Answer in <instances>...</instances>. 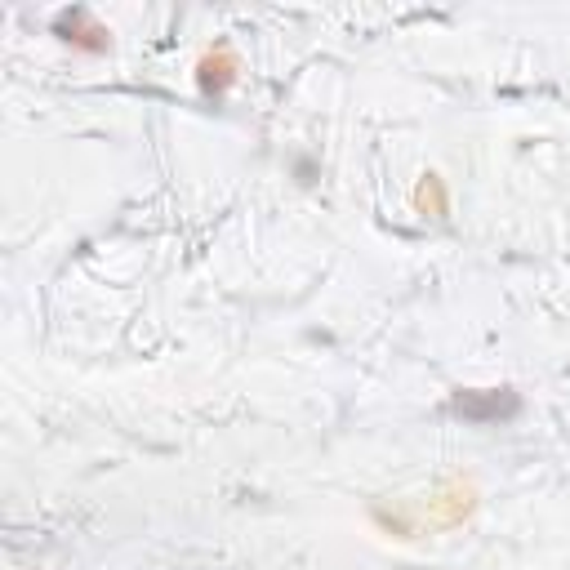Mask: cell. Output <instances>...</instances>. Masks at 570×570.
Masks as SVG:
<instances>
[{
  "label": "cell",
  "instance_id": "7a4b0ae2",
  "mask_svg": "<svg viewBox=\"0 0 570 570\" xmlns=\"http://www.w3.org/2000/svg\"><path fill=\"white\" fill-rule=\"evenodd\" d=\"M58 36L63 41H72V45H81V49H90V54H103L107 45H112V32L107 27H98L85 9H67V14H58Z\"/></svg>",
  "mask_w": 570,
  "mask_h": 570
},
{
  "label": "cell",
  "instance_id": "6da1fadb",
  "mask_svg": "<svg viewBox=\"0 0 570 570\" xmlns=\"http://www.w3.org/2000/svg\"><path fill=\"white\" fill-rule=\"evenodd\" d=\"M450 410L459 419H468V424H495V419H513L522 410V401H517L513 388H468L455 392Z\"/></svg>",
  "mask_w": 570,
  "mask_h": 570
},
{
  "label": "cell",
  "instance_id": "277c9868",
  "mask_svg": "<svg viewBox=\"0 0 570 570\" xmlns=\"http://www.w3.org/2000/svg\"><path fill=\"white\" fill-rule=\"evenodd\" d=\"M415 210L419 214H446L450 210V201H446V183L437 179V174H424V183L415 188Z\"/></svg>",
  "mask_w": 570,
  "mask_h": 570
},
{
  "label": "cell",
  "instance_id": "3957f363",
  "mask_svg": "<svg viewBox=\"0 0 570 570\" xmlns=\"http://www.w3.org/2000/svg\"><path fill=\"white\" fill-rule=\"evenodd\" d=\"M196 72H201V90L205 94H223L232 81H237V58H232L228 45H219L214 54L201 58V67H196Z\"/></svg>",
  "mask_w": 570,
  "mask_h": 570
}]
</instances>
